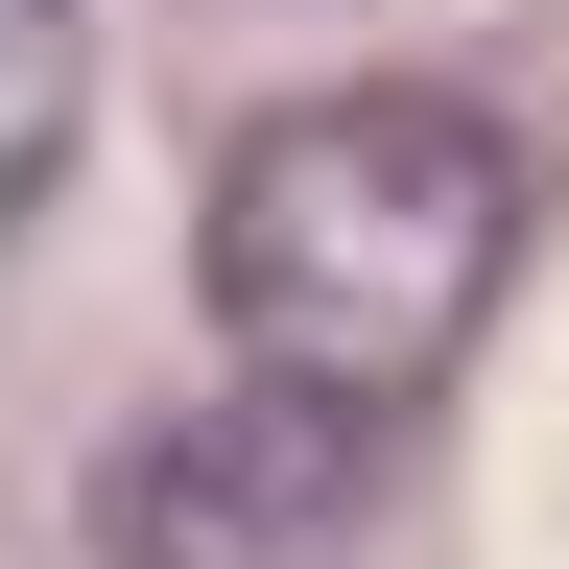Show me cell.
Listing matches in <instances>:
<instances>
[{
    "label": "cell",
    "mask_w": 569,
    "mask_h": 569,
    "mask_svg": "<svg viewBox=\"0 0 569 569\" xmlns=\"http://www.w3.org/2000/svg\"><path fill=\"white\" fill-rule=\"evenodd\" d=\"M71 119H96V0H0V238L71 190Z\"/></svg>",
    "instance_id": "obj_3"
},
{
    "label": "cell",
    "mask_w": 569,
    "mask_h": 569,
    "mask_svg": "<svg viewBox=\"0 0 569 569\" xmlns=\"http://www.w3.org/2000/svg\"><path fill=\"white\" fill-rule=\"evenodd\" d=\"M96 569H380V451L309 403H167L96 451Z\"/></svg>",
    "instance_id": "obj_2"
},
{
    "label": "cell",
    "mask_w": 569,
    "mask_h": 569,
    "mask_svg": "<svg viewBox=\"0 0 569 569\" xmlns=\"http://www.w3.org/2000/svg\"><path fill=\"white\" fill-rule=\"evenodd\" d=\"M498 261H522V142L427 71H356V96H284L213 142V213H190V284L238 332L261 403L309 427H427L451 356L498 332Z\"/></svg>",
    "instance_id": "obj_1"
}]
</instances>
